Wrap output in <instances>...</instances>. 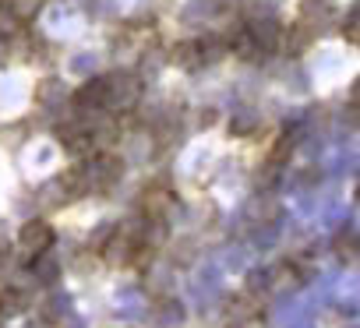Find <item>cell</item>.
Here are the masks:
<instances>
[{"mask_svg":"<svg viewBox=\"0 0 360 328\" xmlns=\"http://www.w3.org/2000/svg\"><path fill=\"white\" fill-rule=\"evenodd\" d=\"M258 282L265 286V293H272V296H283V293H293V289H300V282H304V272H300L297 265H290V261H276V265H269V268L258 275Z\"/></svg>","mask_w":360,"mask_h":328,"instance_id":"obj_1","label":"cell"},{"mask_svg":"<svg viewBox=\"0 0 360 328\" xmlns=\"http://www.w3.org/2000/svg\"><path fill=\"white\" fill-rule=\"evenodd\" d=\"M18 247H22L29 258H43V254L53 247V230H50V223L29 219V223L18 230Z\"/></svg>","mask_w":360,"mask_h":328,"instance_id":"obj_2","label":"cell"},{"mask_svg":"<svg viewBox=\"0 0 360 328\" xmlns=\"http://www.w3.org/2000/svg\"><path fill=\"white\" fill-rule=\"evenodd\" d=\"M141 96V81L127 71H117L106 78V106H134Z\"/></svg>","mask_w":360,"mask_h":328,"instance_id":"obj_3","label":"cell"},{"mask_svg":"<svg viewBox=\"0 0 360 328\" xmlns=\"http://www.w3.org/2000/svg\"><path fill=\"white\" fill-rule=\"evenodd\" d=\"M138 205H141V216H145L148 223H162V219L173 212V191L162 188V184H152V188L141 191Z\"/></svg>","mask_w":360,"mask_h":328,"instance_id":"obj_4","label":"cell"},{"mask_svg":"<svg viewBox=\"0 0 360 328\" xmlns=\"http://www.w3.org/2000/svg\"><path fill=\"white\" fill-rule=\"evenodd\" d=\"M248 36L255 39V46H258L262 53H269V50H279V46H283V25H279L276 18H251Z\"/></svg>","mask_w":360,"mask_h":328,"instance_id":"obj_5","label":"cell"},{"mask_svg":"<svg viewBox=\"0 0 360 328\" xmlns=\"http://www.w3.org/2000/svg\"><path fill=\"white\" fill-rule=\"evenodd\" d=\"M75 103H78V110H103V106H106V78L85 81V85L75 92Z\"/></svg>","mask_w":360,"mask_h":328,"instance_id":"obj_6","label":"cell"},{"mask_svg":"<svg viewBox=\"0 0 360 328\" xmlns=\"http://www.w3.org/2000/svg\"><path fill=\"white\" fill-rule=\"evenodd\" d=\"M173 60H176L180 67H205L198 39H184V43H180V46L173 50Z\"/></svg>","mask_w":360,"mask_h":328,"instance_id":"obj_7","label":"cell"},{"mask_svg":"<svg viewBox=\"0 0 360 328\" xmlns=\"http://www.w3.org/2000/svg\"><path fill=\"white\" fill-rule=\"evenodd\" d=\"M39 8H43V0H4V11L22 25V22H32L36 15H39Z\"/></svg>","mask_w":360,"mask_h":328,"instance_id":"obj_8","label":"cell"},{"mask_svg":"<svg viewBox=\"0 0 360 328\" xmlns=\"http://www.w3.org/2000/svg\"><path fill=\"white\" fill-rule=\"evenodd\" d=\"M332 247H335V254H339V261H356L360 258V240L353 237V233H339L335 240H332Z\"/></svg>","mask_w":360,"mask_h":328,"instance_id":"obj_9","label":"cell"},{"mask_svg":"<svg viewBox=\"0 0 360 328\" xmlns=\"http://www.w3.org/2000/svg\"><path fill=\"white\" fill-rule=\"evenodd\" d=\"M198 46H202V60H205V64H212L216 57H223V53H226V43H223V39H212V36L198 39Z\"/></svg>","mask_w":360,"mask_h":328,"instance_id":"obj_10","label":"cell"},{"mask_svg":"<svg viewBox=\"0 0 360 328\" xmlns=\"http://www.w3.org/2000/svg\"><path fill=\"white\" fill-rule=\"evenodd\" d=\"M22 307H25V296H22L18 289H4V293H0V310L15 314V310H22Z\"/></svg>","mask_w":360,"mask_h":328,"instance_id":"obj_11","label":"cell"},{"mask_svg":"<svg viewBox=\"0 0 360 328\" xmlns=\"http://www.w3.org/2000/svg\"><path fill=\"white\" fill-rule=\"evenodd\" d=\"M342 36H346V43H353V46H360V4L353 8V15H349V22L342 25Z\"/></svg>","mask_w":360,"mask_h":328,"instance_id":"obj_12","label":"cell"},{"mask_svg":"<svg viewBox=\"0 0 360 328\" xmlns=\"http://www.w3.org/2000/svg\"><path fill=\"white\" fill-rule=\"evenodd\" d=\"M353 103H356V106H360V78H356V81H353Z\"/></svg>","mask_w":360,"mask_h":328,"instance_id":"obj_13","label":"cell"},{"mask_svg":"<svg viewBox=\"0 0 360 328\" xmlns=\"http://www.w3.org/2000/svg\"><path fill=\"white\" fill-rule=\"evenodd\" d=\"M353 198H356V205H360V184H356V195H353Z\"/></svg>","mask_w":360,"mask_h":328,"instance_id":"obj_14","label":"cell"}]
</instances>
